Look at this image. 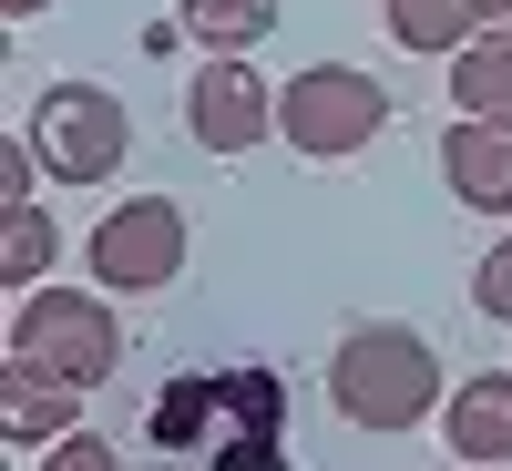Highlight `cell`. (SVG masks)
I'll list each match as a JSON object with an SVG mask.
<instances>
[{
  "mask_svg": "<svg viewBox=\"0 0 512 471\" xmlns=\"http://www.w3.org/2000/svg\"><path fill=\"white\" fill-rule=\"evenodd\" d=\"M451 400V379H441V349L420 328H400V318H359L349 338L328 349V410L349 420V431H420Z\"/></svg>",
  "mask_w": 512,
  "mask_h": 471,
  "instance_id": "6da1fadb",
  "label": "cell"
},
{
  "mask_svg": "<svg viewBox=\"0 0 512 471\" xmlns=\"http://www.w3.org/2000/svg\"><path fill=\"white\" fill-rule=\"evenodd\" d=\"M390 134V82L359 72V62H308L277 82V144L308 154V164H349Z\"/></svg>",
  "mask_w": 512,
  "mask_h": 471,
  "instance_id": "7a4b0ae2",
  "label": "cell"
},
{
  "mask_svg": "<svg viewBox=\"0 0 512 471\" xmlns=\"http://www.w3.org/2000/svg\"><path fill=\"white\" fill-rule=\"evenodd\" d=\"M11 359L62 379V390H103L123 369V318H113V287H31L21 318H11Z\"/></svg>",
  "mask_w": 512,
  "mask_h": 471,
  "instance_id": "3957f363",
  "label": "cell"
},
{
  "mask_svg": "<svg viewBox=\"0 0 512 471\" xmlns=\"http://www.w3.org/2000/svg\"><path fill=\"white\" fill-rule=\"evenodd\" d=\"M21 134H31V154H41L52 185H113L123 154H134V113H123L103 82H41V103H31Z\"/></svg>",
  "mask_w": 512,
  "mask_h": 471,
  "instance_id": "277c9868",
  "label": "cell"
},
{
  "mask_svg": "<svg viewBox=\"0 0 512 471\" xmlns=\"http://www.w3.org/2000/svg\"><path fill=\"white\" fill-rule=\"evenodd\" d=\"M82 267H93V287H113V297H164L185 277V205L175 195H123L113 216L82 236Z\"/></svg>",
  "mask_w": 512,
  "mask_h": 471,
  "instance_id": "5b68a950",
  "label": "cell"
},
{
  "mask_svg": "<svg viewBox=\"0 0 512 471\" xmlns=\"http://www.w3.org/2000/svg\"><path fill=\"white\" fill-rule=\"evenodd\" d=\"M185 134L205 154H256V144L277 134V82L256 72L246 52H216V62L185 82Z\"/></svg>",
  "mask_w": 512,
  "mask_h": 471,
  "instance_id": "8992f818",
  "label": "cell"
},
{
  "mask_svg": "<svg viewBox=\"0 0 512 471\" xmlns=\"http://www.w3.org/2000/svg\"><path fill=\"white\" fill-rule=\"evenodd\" d=\"M441 185L472 205V216H512V123L451 113V134H441Z\"/></svg>",
  "mask_w": 512,
  "mask_h": 471,
  "instance_id": "52a82bcc",
  "label": "cell"
},
{
  "mask_svg": "<svg viewBox=\"0 0 512 471\" xmlns=\"http://www.w3.org/2000/svg\"><path fill=\"white\" fill-rule=\"evenodd\" d=\"M441 441L461 451V471H472V461H512V369L451 379V400H441Z\"/></svg>",
  "mask_w": 512,
  "mask_h": 471,
  "instance_id": "ba28073f",
  "label": "cell"
},
{
  "mask_svg": "<svg viewBox=\"0 0 512 471\" xmlns=\"http://www.w3.org/2000/svg\"><path fill=\"white\" fill-rule=\"evenodd\" d=\"M0 431H11L21 451H52L82 431V390H62V379H41L21 359H0Z\"/></svg>",
  "mask_w": 512,
  "mask_h": 471,
  "instance_id": "9c48e42d",
  "label": "cell"
},
{
  "mask_svg": "<svg viewBox=\"0 0 512 471\" xmlns=\"http://www.w3.org/2000/svg\"><path fill=\"white\" fill-rule=\"evenodd\" d=\"M390 41L400 52H431V62H451V52H472L482 41V0H390Z\"/></svg>",
  "mask_w": 512,
  "mask_h": 471,
  "instance_id": "30bf717a",
  "label": "cell"
},
{
  "mask_svg": "<svg viewBox=\"0 0 512 471\" xmlns=\"http://www.w3.org/2000/svg\"><path fill=\"white\" fill-rule=\"evenodd\" d=\"M277 11L287 0H175V31L205 41V62H216V52H256L277 31Z\"/></svg>",
  "mask_w": 512,
  "mask_h": 471,
  "instance_id": "8fae6325",
  "label": "cell"
},
{
  "mask_svg": "<svg viewBox=\"0 0 512 471\" xmlns=\"http://www.w3.org/2000/svg\"><path fill=\"white\" fill-rule=\"evenodd\" d=\"M451 103L482 123H512V31H482L472 52H451Z\"/></svg>",
  "mask_w": 512,
  "mask_h": 471,
  "instance_id": "7c38bea8",
  "label": "cell"
},
{
  "mask_svg": "<svg viewBox=\"0 0 512 471\" xmlns=\"http://www.w3.org/2000/svg\"><path fill=\"white\" fill-rule=\"evenodd\" d=\"M52 256H62V226H52V205H11V236H0V277H11L21 297L41 287V277H52Z\"/></svg>",
  "mask_w": 512,
  "mask_h": 471,
  "instance_id": "4fadbf2b",
  "label": "cell"
},
{
  "mask_svg": "<svg viewBox=\"0 0 512 471\" xmlns=\"http://www.w3.org/2000/svg\"><path fill=\"white\" fill-rule=\"evenodd\" d=\"M472 308H482L492 328H512V236L482 246V267H472Z\"/></svg>",
  "mask_w": 512,
  "mask_h": 471,
  "instance_id": "5bb4252c",
  "label": "cell"
},
{
  "mask_svg": "<svg viewBox=\"0 0 512 471\" xmlns=\"http://www.w3.org/2000/svg\"><path fill=\"white\" fill-rule=\"evenodd\" d=\"M41 471H123V451H113L103 431H72V441H52V451H41Z\"/></svg>",
  "mask_w": 512,
  "mask_h": 471,
  "instance_id": "9a60e30c",
  "label": "cell"
},
{
  "mask_svg": "<svg viewBox=\"0 0 512 471\" xmlns=\"http://www.w3.org/2000/svg\"><path fill=\"white\" fill-rule=\"evenodd\" d=\"M31 175H41L31 134H21V144H0V195H11V205H31Z\"/></svg>",
  "mask_w": 512,
  "mask_h": 471,
  "instance_id": "2e32d148",
  "label": "cell"
},
{
  "mask_svg": "<svg viewBox=\"0 0 512 471\" xmlns=\"http://www.w3.org/2000/svg\"><path fill=\"white\" fill-rule=\"evenodd\" d=\"M482 31H512V0H482Z\"/></svg>",
  "mask_w": 512,
  "mask_h": 471,
  "instance_id": "e0dca14e",
  "label": "cell"
},
{
  "mask_svg": "<svg viewBox=\"0 0 512 471\" xmlns=\"http://www.w3.org/2000/svg\"><path fill=\"white\" fill-rule=\"evenodd\" d=\"M0 11H11V21H41V11H52V0H0Z\"/></svg>",
  "mask_w": 512,
  "mask_h": 471,
  "instance_id": "ac0fdd59",
  "label": "cell"
},
{
  "mask_svg": "<svg viewBox=\"0 0 512 471\" xmlns=\"http://www.w3.org/2000/svg\"><path fill=\"white\" fill-rule=\"evenodd\" d=\"M472 471H512V461H472Z\"/></svg>",
  "mask_w": 512,
  "mask_h": 471,
  "instance_id": "d6986e66",
  "label": "cell"
}]
</instances>
